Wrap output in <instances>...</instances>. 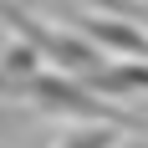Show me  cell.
Masks as SVG:
<instances>
[{
	"label": "cell",
	"mask_w": 148,
	"mask_h": 148,
	"mask_svg": "<svg viewBox=\"0 0 148 148\" xmlns=\"http://www.w3.org/2000/svg\"><path fill=\"white\" fill-rule=\"evenodd\" d=\"M31 97H41V107H56V112H72V118L92 123V118H107L102 102H92V92L82 82H61V77H31L26 82Z\"/></svg>",
	"instance_id": "obj_1"
},
{
	"label": "cell",
	"mask_w": 148,
	"mask_h": 148,
	"mask_svg": "<svg viewBox=\"0 0 148 148\" xmlns=\"http://www.w3.org/2000/svg\"><path fill=\"white\" fill-rule=\"evenodd\" d=\"M87 92H148V61H112V66H92L77 77Z\"/></svg>",
	"instance_id": "obj_2"
},
{
	"label": "cell",
	"mask_w": 148,
	"mask_h": 148,
	"mask_svg": "<svg viewBox=\"0 0 148 148\" xmlns=\"http://www.w3.org/2000/svg\"><path fill=\"white\" fill-rule=\"evenodd\" d=\"M87 36L102 41V46H112V51H128V56L148 61V36L133 31V26H118V21H87Z\"/></svg>",
	"instance_id": "obj_3"
},
{
	"label": "cell",
	"mask_w": 148,
	"mask_h": 148,
	"mask_svg": "<svg viewBox=\"0 0 148 148\" xmlns=\"http://www.w3.org/2000/svg\"><path fill=\"white\" fill-rule=\"evenodd\" d=\"M112 143H118V133H112V128H102V123L92 128V123H87V128H72L56 148H112Z\"/></svg>",
	"instance_id": "obj_4"
},
{
	"label": "cell",
	"mask_w": 148,
	"mask_h": 148,
	"mask_svg": "<svg viewBox=\"0 0 148 148\" xmlns=\"http://www.w3.org/2000/svg\"><path fill=\"white\" fill-rule=\"evenodd\" d=\"M92 5H102V10H123L128 0H92Z\"/></svg>",
	"instance_id": "obj_5"
}]
</instances>
